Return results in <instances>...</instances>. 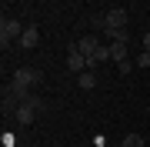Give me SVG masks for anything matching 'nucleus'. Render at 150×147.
Listing matches in <instances>:
<instances>
[{
    "mask_svg": "<svg viewBox=\"0 0 150 147\" xmlns=\"http://www.w3.org/2000/svg\"><path fill=\"white\" fill-rule=\"evenodd\" d=\"M40 110H43V100L37 97V94H30V97L23 100L20 107H17V114H13V117H17V124H33V117H37Z\"/></svg>",
    "mask_w": 150,
    "mask_h": 147,
    "instance_id": "obj_1",
    "label": "nucleus"
},
{
    "mask_svg": "<svg viewBox=\"0 0 150 147\" xmlns=\"http://www.w3.org/2000/svg\"><path fill=\"white\" fill-rule=\"evenodd\" d=\"M103 33H113V30H127V10L123 7H110L107 13H103Z\"/></svg>",
    "mask_w": 150,
    "mask_h": 147,
    "instance_id": "obj_2",
    "label": "nucleus"
},
{
    "mask_svg": "<svg viewBox=\"0 0 150 147\" xmlns=\"http://www.w3.org/2000/svg\"><path fill=\"white\" fill-rule=\"evenodd\" d=\"M23 37V27L20 20H13V17H4V23H0V44H10V40H20Z\"/></svg>",
    "mask_w": 150,
    "mask_h": 147,
    "instance_id": "obj_3",
    "label": "nucleus"
},
{
    "mask_svg": "<svg viewBox=\"0 0 150 147\" xmlns=\"http://www.w3.org/2000/svg\"><path fill=\"white\" fill-rule=\"evenodd\" d=\"M40 80H43V74H40V70H30V67H20V70L13 74V80H10V84H13V87H23V90H30L33 84H40Z\"/></svg>",
    "mask_w": 150,
    "mask_h": 147,
    "instance_id": "obj_4",
    "label": "nucleus"
},
{
    "mask_svg": "<svg viewBox=\"0 0 150 147\" xmlns=\"http://www.w3.org/2000/svg\"><path fill=\"white\" fill-rule=\"evenodd\" d=\"M67 67H70L74 74H83V70H87V57L77 50V44L70 47V54H67Z\"/></svg>",
    "mask_w": 150,
    "mask_h": 147,
    "instance_id": "obj_5",
    "label": "nucleus"
},
{
    "mask_svg": "<svg viewBox=\"0 0 150 147\" xmlns=\"http://www.w3.org/2000/svg\"><path fill=\"white\" fill-rule=\"evenodd\" d=\"M77 50H80L87 60H90L97 50H100V44H97V37H93V33H87V37H80V40H77Z\"/></svg>",
    "mask_w": 150,
    "mask_h": 147,
    "instance_id": "obj_6",
    "label": "nucleus"
},
{
    "mask_svg": "<svg viewBox=\"0 0 150 147\" xmlns=\"http://www.w3.org/2000/svg\"><path fill=\"white\" fill-rule=\"evenodd\" d=\"M37 44H40V30H37V27L23 30V37H20V47H23V50H30V47H37Z\"/></svg>",
    "mask_w": 150,
    "mask_h": 147,
    "instance_id": "obj_7",
    "label": "nucleus"
},
{
    "mask_svg": "<svg viewBox=\"0 0 150 147\" xmlns=\"http://www.w3.org/2000/svg\"><path fill=\"white\" fill-rule=\"evenodd\" d=\"M93 84H97L93 70H83V74H77V87H80V90H93Z\"/></svg>",
    "mask_w": 150,
    "mask_h": 147,
    "instance_id": "obj_8",
    "label": "nucleus"
},
{
    "mask_svg": "<svg viewBox=\"0 0 150 147\" xmlns=\"http://www.w3.org/2000/svg\"><path fill=\"white\" fill-rule=\"evenodd\" d=\"M110 57L117 60V64H123V60H127V44H110Z\"/></svg>",
    "mask_w": 150,
    "mask_h": 147,
    "instance_id": "obj_9",
    "label": "nucleus"
},
{
    "mask_svg": "<svg viewBox=\"0 0 150 147\" xmlns=\"http://www.w3.org/2000/svg\"><path fill=\"white\" fill-rule=\"evenodd\" d=\"M120 144H123V147H144V137H140V134H127Z\"/></svg>",
    "mask_w": 150,
    "mask_h": 147,
    "instance_id": "obj_10",
    "label": "nucleus"
},
{
    "mask_svg": "<svg viewBox=\"0 0 150 147\" xmlns=\"http://www.w3.org/2000/svg\"><path fill=\"white\" fill-rule=\"evenodd\" d=\"M110 37H113V44H127V40H130V33H127V30H113Z\"/></svg>",
    "mask_w": 150,
    "mask_h": 147,
    "instance_id": "obj_11",
    "label": "nucleus"
},
{
    "mask_svg": "<svg viewBox=\"0 0 150 147\" xmlns=\"http://www.w3.org/2000/svg\"><path fill=\"white\" fill-rule=\"evenodd\" d=\"M137 64H140V67H150V50H144V54L137 57Z\"/></svg>",
    "mask_w": 150,
    "mask_h": 147,
    "instance_id": "obj_12",
    "label": "nucleus"
},
{
    "mask_svg": "<svg viewBox=\"0 0 150 147\" xmlns=\"http://www.w3.org/2000/svg\"><path fill=\"white\" fill-rule=\"evenodd\" d=\"M144 50H150V33H144Z\"/></svg>",
    "mask_w": 150,
    "mask_h": 147,
    "instance_id": "obj_13",
    "label": "nucleus"
},
{
    "mask_svg": "<svg viewBox=\"0 0 150 147\" xmlns=\"http://www.w3.org/2000/svg\"><path fill=\"white\" fill-rule=\"evenodd\" d=\"M117 147H123V144H117Z\"/></svg>",
    "mask_w": 150,
    "mask_h": 147,
    "instance_id": "obj_14",
    "label": "nucleus"
}]
</instances>
